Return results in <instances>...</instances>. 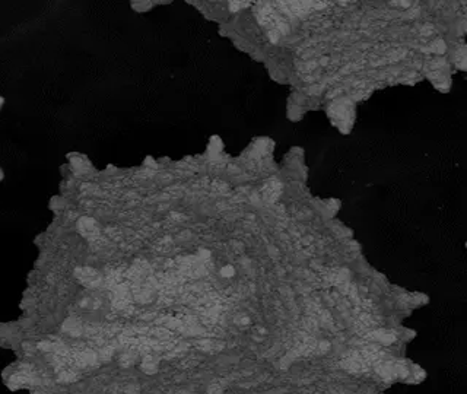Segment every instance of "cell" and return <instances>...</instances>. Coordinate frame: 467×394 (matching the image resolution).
Wrapping results in <instances>:
<instances>
[{
  "mask_svg": "<svg viewBox=\"0 0 467 394\" xmlns=\"http://www.w3.org/2000/svg\"><path fill=\"white\" fill-rule=\"evenodd\" d=\"M143 369H145V372L152 374V372H155V369H156V363L151 362V359H146L145 363H143Z\"/></svg>",
  "mask_w": 467,
  "mask_h": 394,
  "instance_id": "6da1fadb",
  "label": "cell"
}]
</instances>
